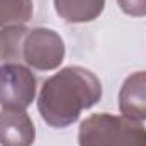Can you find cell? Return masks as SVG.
<instances>
[{"mask_svg": "<svg viewBox=\"0 0 146 146\" xmlns=\"http://www.w3.org/2000/svg\"><path fill=\"white\" fill-rule=\"evenodd\" d=\"M102 83L95 73L72 65L42 83L37 110L49 127L65 129L78 121L83 110L94 107L102 99Z\"/></svg>", "mask_w": 146, "mask_h": 146, "instance_id": "6da1fadb", "label": "cell"}, {"mask_svg": "<svg viewBox=\"0 0 146 146\" xmlns=\"http://www.w3.org/2000/svg\"><path fill=\"white\" fill-rule=\"evenodd\" d=\"M80 146H146V127L139 121L109 112L92 114L78 127Z\"/></svg>", "mask_w": 146, "mask_h": 146, "instance_id": "7a4b0ae2", "label": "cell"}, {"mask_svg": "<svg viewBox=\"0 0 146 146\" xmlns=\"http://www.w3.org/2000/svg\"><path fill=\"white\" fill-rule=\"evenodd\" d=\"M24 63L37 72H51L60 68L65 60V42L56 31L48 27H34L24 37Z\"/></svg>", "mask_w": 146, "mask_h": 146, "instance_id": "3957f363", "label": "cell"}, {"mask_svg": "<svg viewBox=\"0 0 146 146\" xmlns=\"http://www.w3.org/2000/svg\"><path fill=\"white\" fill-rule=\"evenodd\" d=\"M34 73L21 63L0 66V106L5 110H26L36 99Z\"/></svg>", "mask_w": 146, "mask_h": 146, "instance_id": "277c9868", "label": "cell"}, {"mask_svg": "<svg viewBox=\"0 0 146 146\" xmlns=\"http://www.w3.org/2000/svg\"><path fill=\"white\" fill-rule=\"evenodd\" d=\"M36 127L26 110H0V146H33Z\"/></svg>", "mask_w": 146, "mask_h": 146, "instance_id": "5b68a950", "label": "cell"}, {"mask_svg": "<svg viewBox=\"0 0 146 146\" xmlns=\"http://www.w3.org/2000/svg\"><path fill=\"white\" fill-rule=\"evenodd\" d=\"M119 110L131 121H146V72L131 73L119 90Z\"/></svg>", "mask_w": 146, "mask_h": 146, "instance_id": "8992f818", "label": "cell"}, {"mask_svg": "<svg viewBox=\"0 0 146 146\" xmlns=\"http://www.w3.org/2000/svg\"><path fill=\"white\" fill-rule=\"evenodd\" d=\"M56 14L68 24L95 21L106 9V0H53Z\"/></svg>", "mask_w": 146, "mask_h": 146, "instance_id": "52a82bcc", "label": "cell"}, {"mask_svg": "<svg viewBox=\"0 0 146 146\" xmlns=\"http://www.w3.org/2000/svg\"><path fill=\"white\" fill-rule=\"evenodd\" d=\"M34 14L33 0H0V27L26 26Z\"/></svg>", "mask_w": 146, "mask_h": 146, "instance_id": "ba28073f", "label": "cell"}, {"mask_svg": "<svg viewBox=\"0 0 146 146\" xmlns=\"http://www.w3.org/2000/svg\"><path fill=\"white\" fill-rule=\"evenodd\" d=\"M29 33L26 26L5 27L0 31V60L9 63H15V60H22V44L24 37Z\"/></svg>", "mask_w": 146, "mask_h": 146, "instance_id": "9c48e42d", "label": "cell"}, {"mask_svg": "<svg viewBox=\"0 0 146 146\" xmlns=\"http://www.w3.org/2000/svg\"><path fill=\"white\" fill-rule=\"evenodd\" d=\"M119 9L131 17H145L146 15V0H117Z\"/></svg>", "mask_w": 146, "mask_h": 146, "instance_id": "30bf717a", "label": "cell"}]
</instances>
